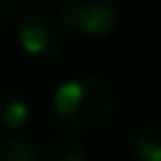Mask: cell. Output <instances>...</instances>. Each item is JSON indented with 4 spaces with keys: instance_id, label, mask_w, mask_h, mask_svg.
<instances>
[{
    "instance_id": "1",
    "label": "cell",
    "mask_w": 161,
    "mask_h": 161,
    "mask_svg": "<svg viewBox=\"0 0 161 161\" xmlns=\"http://www.w3.org/2000/svg\"><path fill=\"white\" fill-rule=\"evenodd\" d=\"M116 109L114 88L100 76H74L59 83L52 97V111L59 126L69 130H92Z\"/></svg>"
},
{
    "instance_id": "2",
    "label": "cell",
    "mask_w": 161,
    "mask_h": 161,
    "mask_svg": "<svg viewBox=\"0 0 161 161\" xmlns=\"http://www.w3.org/2000/svg\"><path fill=\"white\" fill-rule=\"evenodd\" d=\"M66 43V31L57 12L33 7L19 19V45L38 59H55Z\"/></svg>"
},
{
    "instance_id": "3",
    "label": "cell",
    "mask_w": 161,
    "mask_h": 161,
    "mask_svg": "<svg viewBox=\"0 0 161 161\" xmlns=\"http://www.w3.org/2000/svg\"><path fill=\"white\" fill-rule=\"evenodd\" d=\"M62 26L83 36H107L121 21V5L114 0H64L59 5Z\"/></svg>"
},
{
    "instance_id": "4",
    "label": "cell",
    "mask_w": 161,
    "mask_h": 161,
    "mask_svg": "<svg viewBox=\"0 0 161 161\" xmlns=\"http://www.w3.org/2000/svg\"><path fill=\"white\" fill-rule=\"evenodd\" d=\"M31 121V102L17 88L0 90V126L7 130H21Z\"/></svg>"
},
{
    "instance_id": "5",
    "label": "cell",
    "mask_w": 161,
    "mask_h": 161,
    "mask_svg": "<svg viewBox=\"0 0 161 161\" xmlns=\"http://www.w3.org/2000/svg\"><path fill=\"white\" fill-rule=\"evenodd\" d=\"M133 152L140 161H161V119L147 121L135 130Z\"/></svg>"
},
{
    "instance_id": "6",
    "label": "cell",
    "mask_w": 161,
    "mask_h": 161,
    "mask_svg": "<svg viewBox=\"0 0 161 161\" xmlns=\"http://www.w3.org/2000/svg\"><path fill=\"white\" fill-rule=\"evenodd\" d=\"M43 159L45 161H88V152L83 147V142L76 140L74 135L59 133V135L50 137L45 142Z\"/></svg>"
},
{
    "instance_id": "7",
    "label": "cell",
    "mask_w": 161,
    "mask_h": 161,
    "mask_svg": "<svg viewBox=\"0 0 161 161\" xmlns=\"http://www.w3.org/2000/svg\"><path fill=\"white\" fill-rule=\"evenodd\" d=\"M0 161H40V152L29 137L7 135L0 140Z\"/></svg>"
},
{
    "instance_id": "8",
    "label": "cell",
    "mask_w": 161,
    "mask_h": 161,
    "mask_svg": "<svg viewBox=\"0 0 161 161\" xmlns=\"http://www.w3.org/2000/svg\"><path fill=\"white\" fill-rule=\"evenodd\" d=\"M21 14V3L19 0H0V31L10 29Z\"/></svg>"
}]
</instances>
